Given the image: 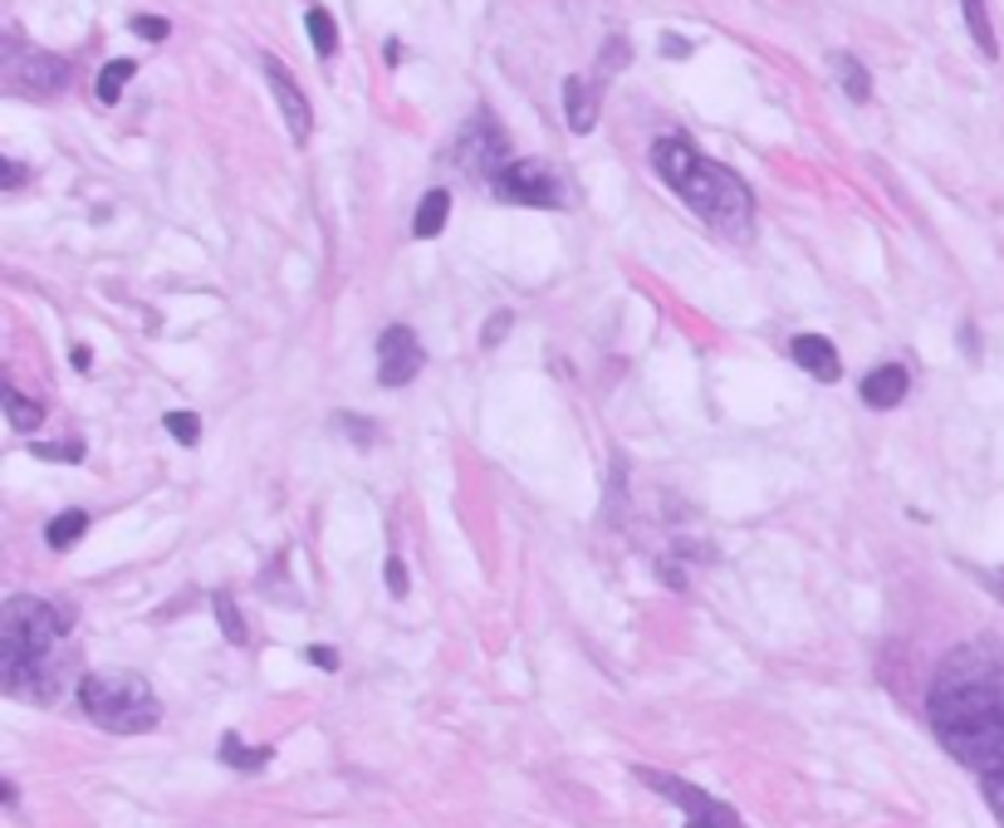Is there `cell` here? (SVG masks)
Listing matches in <instances>:
<instances>
[{
  "label": "cell",
  "mask_w": 1004,
  "mask_h": 828,
  "mask_svg": "<svg viewBox=\"0 0 1004 828\" xmlns=\"http://www.w3.org/2000/svg\"><path fill=\"white\" fill-rule=\"evenodd\" d=\"M652 168L657 176L671 186L706 226L726 231V235H750V221H754V196L750 186L740 182L730 168L720 162L701 158L687 138H657L652 143Z\"/></svg>",
  "instance_id": "6da1fadb"
},
{
  "label": "cell",
  "mask_w": 1004,
  "mask_h": 828,
  "mask_svg": "<svg viewBox=\"0 0 1004 828\" xmlns=\"http://www.w3.org/2000/svg\"><path fill=\"white\" fill-rule=\"evenodd\" d=\"M69 628H74V618H69L64 603H50L40 594L6 598V608H0V681L10 696L59 653Z\"/></svg>",
  "instance_id": "7a4b0ae2"
},
{
  "label": "cell",
  "mask_w": 1004,
  "mask_h": 828,
  "mask_svg": "<svg viewBox=\"0 0 1004 828\" xmlns=\"http://www.w3.org/2000/svg\"><path fill=\"white\" fill-rule=\"evenodd\" d=\"M79 706L93 726L113 736H148L162 720V701L138 672H89L79 681Z\"/></svg>",
  "instance_id": "3957f363"
},
{
  "label": "cell",
  "mask_w": 1004,
  "mask_h": 828,
  "mask_svg": "<svg viewBox=\"0 0 1004 828\" xmlns=\"http://www.w3.org/2000/svg\"><path fill=\"white\" fill-rule=\"evenodd\" d=\"M490 192L500 196V201H510V206H564V182H559V172L549 168V162H539V158H515V162H505L500 168V176L490 182Z\"/></svg>",
  "instance_id": "277c9868"
},
{
  "label": "cell",
  "mask_w": 1004,
  "mask_h": 828,
  "mask_svg": "<svg viewBox=\"0 0 1004 828\" xmlns=\"http://www.w3.org/2000/svg\"><path fill=\"white\" fill-rule=\"evenodd\" d=\"M941 745H946L965 770H975L985 779L1004 775V706H1000V711H990V716H980V720H971V726H961V730H946Z\"/></svg>",
  "instance_id": "5b68a950"
},
{
  "label": "cell",
  "mask_w": 1004,
  "mask_h": 828,
  "mask_svg": "<svg viewBox=\"0 0 1004 828\" xmlns=\"http://www.w3.org/2000/svg\"><path fill=\"white\" fill-rule=\"evenodd\" d=\"M931 686H1004V643L975 637V643L951 647Z\"/></svg>",
  "instance_id": "8992f818"
},
{
  "label": "cell",
  "mask_w": 1004,
  "mask_h": 828,
  "mask_svg": "<svg viewBox=\"0 0 1004 828\" xmlns=\"http://www.w3.org/2000/svg\"><path fill=\"white\" fill-rule=\"evenodd\" d=\"M69 84V64L44 50H20V40H6V89L30 93V99H50Z\"/></svg>",
  "instance_id": "52a82bcc"
},
{
  "label": "cell",
  "mask_w": 1004,
  "mask_h": 828,
  "mask_svg": "<svg viewBox=\"0 0 1004 828\" xmlns=\"http://www.w3.org/2000/svg\"><path fill=\"white\" fill-rule=\"evenodd\" d=\"M505 162H510V152H505L500 123H495L486 109L470 113V123H460V133H456V168H466V172H476V176H486V182H495Z\"/></svg>",
  "instance_id": "ba28073f"
},
{
  "label": "cell",
  "mask_w": 1004,
  "mask_h": 828,
  "mask_svg": "<svg viewBox=\"0 0 1004 828\" xmlns=\"http://www.w3.org/2000/svg\"><path fill=\"white\" fill-rule=\"evenodd\" d=\"M422 363H427V353H422V343H417V334H412L407 324L383 329V339H377V383H383V387H407L412 377L422 373Z\"/></svg>",
  "instance_id": "9c48e42d"
},
{
  "label": "cell",
  "mask_w": 1004,
  "mask_h": 828,
  "mask_svg": "<svg viewBox=\"0 0 1004 828\" xmlns=\"http://www.w3.org/2000/svg\"><path fill=\"white\" fill-rule=\"evenodd\" d=\"M265 79H270V89H275V103H280V118H285L290 138H294V143H310L314 109H310V99H304V89L294 84V74L280 64L275 54H265Z\"/></svg>",
  "instance_id": "30bf717a"
},
{
  "label": "cell",
  "mask_w": 1004,
  "mask_h": 828,
  "mask_svg": "<svg viewBox=\"0 0 1004 828\" xmlns=\"http://www.w3.org/2000/svg\"><path fill=\"white\" fill-rule=\"evenodd\" d=\"M637 779H642L652 795H661V799H671L677 809H687L691 819L696 814H711L720 799H711L706 789H696V785H687V779H677V775H661V770H652V765H637Z\"/></svg>",
  "instance_id": "8fae6325"
},
{
  "label": "cell",
  "mask_w": 1004,
  "mask_h": 828,
  "mask_svg": "<svg viewBox=\"0 0 1004 828\" xmlns=\"http://www.w3.org/2000/svg\"><path fill=\"white\" fill-rule=\"evenodd\" d=\"M912 393V373L902 368V363H878L868 377H862V402H868L872 412H892L902 407V397Z\"/></svg>",
  "instance_id": "7c38bea8"
},
{
  "label": "cell",
  "mask_w": 1004,
  "mask_h": 828,
  "mask_svg": "<svg viewBox=\"0 0 1004 828\" xmlns=\"http://www.w3.org/2000/svg\"><path fill=\"white\" fill-rule=\"evenodd\" d=\"M789 353H794L799 368L809 377H819V383H838V377H843V359H838V349L823 334H799L789 343Z\"/></svg>",
  "instance_id": "4fadbf2b"
},
{
  "label": "cell",
  "mask_w": 1004,
  "mask_h": 828,
  "mask_svg": "<svg viewBox=\"0 0 1004 828\" xmlns=\"http://www.w3.org/2000/svg\"><path fill=\"white\" fill-rule=\"evenodd\" d=\"M598 89H602V79L588 84L584 74H574L569 84H564V109H569V128H574V133H594V123H598Z\"/></svg>",
  "instance_id": "5bb4252c"
},
{
  "label": "cell",
  "mask_w": 1004,
  "mask_h": 828,
  "mask_svg": "<svg viewBox=\"0 0 1004 828\" xmlns=\"http://www.w3.org/2000/svg\"><path fill=\"white\" fill-rule=\"evenodd\" d=\"M446 216H452V192H446V186H432V192L417 201V216H412V235L432 241V235H442Z\"/></svg>",
  "instance_id": "9a60e30c"
},
{
  "label": "cell",
  "mask_w": 1004,
  "mask_h": 828,
  "mask_svg": "<svg viewBox=\"0 0 1004 828\" xmlns=\"http://www.w3.org/2000/svg\"><path fill=\"white\" fill-rule=\"evenodd\" d=\"M216 755H221V765H231V770H241V775H260V770L270 765V755H275V750H270V745H245V740L231 730V736L221 740V750H216Z\"/></svg>",
  "instance_id": "2e32d148"
},
{
  "label": "cell",
  "mask_w": 1004,
  "mask_h": 828,
  "mask_svg": "<svg viewBox=\"0 0 1004 828\" xmlns=\"http://www.w3.org/2000/svg\"><path fill=\"white\" fill-rule=\"evenodd\" d=\"M829 64H833L838 84H843V93H848V99H853V103H868V99H872V74H868V69L858 64L853 54H843V50H838V54L829 59Z\"/></svg>",
  "instance_id": "e0dca14e"
},
{
  "label": "cell",
  "mask_w": 1004,
  "mask_h": 828,
  "mask_svg": "<svg viewBox=\"0 0 1004 828\" xmlns=\"http://www.w3.org/2000/svg\"><path fill=\"white\" fill-rule=\"evenodd\" d=\"M304 30H310V44H314L318 59H334L338 54V26H334V16H328L324 6L304 10Z\"/></svg>",
  "instance_id": "ac0fdd59"
},
{
  "label": "cell",
  "mask_w": 1004,
  "mask_h": 828,
  "mask_svg": "<svg viewBox=\"0 0 1004 828\" xmlns=\"http://www.w3.org/2000/svg\"><path fill=\"white\" fill-rule=\"evenodd\" d=\"M84 529H89V515L84 511H59L50 525H44V544H50V549H74Z\"/></svg>",
  "instance_id": "d6986e66"
},
{
  "label": "cell",
  "mask_w": 1004,
  "mask_h": 828,
  "mask_svg": "<svg viewBox=\"0 0 1004 828\" xmlns=\"http://www.w3.org/2000/svg\"><path fill=\"white\" fill-rule=\"evenodd\" d=\"M138 74V59H109L99 74V84H93V93H99V103H118L128 89V79Z\"/></svg>",
  "instance_id": "ffe728a7"
},
{
  "label": "cell",
  "mask_w": 1004,
  "mask_h": 828,
  "mask_svg": "<svg viewBox=\"0 0 1004 828\" xmlns=\"http://www.w3.org/2000/svg\"><path fill=\"white\" fill-rule=\"evenodd\" d=\"M961 10H965V30H971V40L980 44V54H985V59H995V54H1000V44H995V30H990V10H985V0H961Z\"/></svg>",
  "instance_id": "44dd1931"
},
{
  "label": "cell",
  "mask_w": 1004,
  "mask_h": 828,
  "mask_svg": "<svg viewBox=\"0 0 1004 828\" xmlns=\"http://www.w3.org/2000/svg\"><path fill=\"white\" fill-rule=\"evenodd\" d=\"M211 608H216V623H221V637L226 643H235V647H245V618H241V608H235V598L226 594V588H216V598H211Z\"/></svg>",
  "instance_id": "7402d4cb"
},
{
  "label": "cell",
  "mask_w": 1004,
  "mask_h": 828,
  "mask_svg": "<svg viewBox=\"0 0 1004 828\" xmlns=\"http://www.w3.org/2000/svg\"><path fill=\"white\" fill-rule=\"evenodd\" d=\"M6 412H10V427H16V432H34L44 422L40 402H30L20 387H10V383H6Z\"/></svg>",
  "instance_id": "603a6c76"
},
{
  "label": "cell",
  "mask_w": 1004,
  "mask_h": 828,
  "mask_svg": "<svg viewBox=\"0 0 1004 828\" xmlns=\"http://www.w3.org/2000/svg\"><path fill=\"white\" fill-rule=\"evenodd\" d=\"M334 432L344 436V442H353V446H358V452H368V446L377 442V427H373V422H363V417H348V412H338V417H334Z\"/></svg>",
  "instance_id": "cb8c5ba5"
},
{
  "label": "cell",
  "mask_w": 1004,
  "mask_h": 828,
  "mask_svg": "<svg viewBox=\"0 0 1004 828\" xmlns=\"http://www.w3.org/2000/svg\"><path fill=\"white\" fill-rule=\"evenodd\" d=\"M628 59H632V44L622 40V34H612V40L602 44V54H598V79H612L622 64H628Z\"/></svg>",
  "instance_id": "d4e9b609"
},
{
  "label": "cell",
  "mask_w": 1004,
  "mask_h": 828,
  "mask_svg": "<svg viewBox=\"0 0 1004 828\" xmlns=\"http://www.w3.org/2000/svg\"><path fill=\"white\" fill-rule=\"evenodd\" d=\"M162 427H168L182 446H196V442H201V422H196V412H168V417H162Z\"/></svg>",
  "instance_id": "484cf974"
},
{
  "label": "cell",
  "mask_w": 1004,
  "mask_h": 828,
  "mask_svg": "<svg viewBox=\"0 0 1004 828\" xmlns=\"http://www.w3.org/2000/svg\"><path fill=\"white\" fill-rule=\"evenodd\" d=\"M687 828H746V824L736 819V809H730V804H716L711 814H696Z\"/></svg>",
  "instance_id": "4316f807"
},
{
  "label": "cell",
  "mask_w": 1004,
  "mask_h": 828,
  "mask_svg": "<svg viewBox=\"0 0 1004 828\" xmlns=\"http://www.w3.org/2000/svg\"><path fill=\"white\" fill-rule=\"evenodd\" d=\"M168 30L172 26L162 16H133V34H138V40H168Z\"/></svg>",
  "instance_id": "83f0119b"
},
{
  "label": "cell",
  "mask_w": 1004,
  "mask_h": 828,
  "mask_svg": "<svg viewBox=\"0 0 1004 828\" xmlns=\"http://www.w3.org/2000/svg\"><path fill=\"white\" fill-rule=\"evenodd\" d=\"M510 324H515V314H510V310H495V314H490V324H486V334H480V343H486V349H495V343H500L505 334H510Z\"/></svg>",
  "instance_id": "f1b7e54d"
},
{
  "label": "cell",
  "mask_w": 1004,
  "mask_h": 828,
  "mask_svg": "<svg viewBox=\"0 0 1004 828\" xmlns=\"http://www.w3.org/2000/svg\"><path fill=\"white\" fill-rule=\"evenodd\" d=\"M383 578H387V594H393V598H407V569H402V559H387V564H383Z\"/></svg>",
  "instance_id": "f546056e"
},
{
  "label": "cell",
  "mask_w": 1004,
  "mask_h": 828,
  "mask_svg": "<svg viewBox=\"0 0 1004 828\" xmlns=\"http://www.w3.org/2000/svg\"><path fill=\"white\" fill-rule=\"evenodd\" d=\"M34 456H44V461H84V446H34Z\"/></svg>",
  "instance_id": "4dcf8cb0"
},
{
  "label": "cell",
  "mask_w": 1004,
  "mask_h": 828,
  "mask_svg": "<svg viewBox=\"0 0 1004 828\" xmlns=\"http://www.w3.org/2000/svg\"><path fill=\"white\" fill-rule=\"evenodd\" d=\"M304 657H310V662H318V667H324V672H338V653H334V647H324V643H318V647H310V653H304Z\"/></svg>",
  "instance_id": "1f68e13d"
},
{
  "label": "cell",
  "mask_w": 1004,
  "mask_h": 828,
  "mask_svg": "<svg viewBox=\"0 0 1004 828\" xmlns=\"http://www.w3.org/2000/svg\"><path fill=\"white\" fill-rule=\"evenodd\" d=\"M661 54L687 59V54H691V40H681V34H661Z\"/></svg>",
  "instance_id": "d6a6232c"
},
{
  "label": "cell",
  "mask_w": 1004,
  "mask_h": 828,
  "mask_svg": "<svg viewBox=\"0 0 1004 828\" xmlns=\"http://www.w3.org/2000/svg\"><path fill=\"white\" fill-rule=\"evenodd\" d=\"M0 172H6V186H20V176H26V168H20V162H0Z\"/></svg>",
  "instance_id": "836d02e7"
},
{
  "label": "cell",
  "mask_w": 1004,
  "mask_h": 828,
  "mask_svg": "<svg viewBox=\"0 0 1004 828\" xmlns=\"http://www.w3.org/2000/svg\"><path fill=\"white\" fill-rule=\"evenodd\" d=\"M69 363H74V368H79V373H84V368H89V363H93V353H89V349H74V353H69Z\"/></svg>",
  "instance_id": "e575fe53"
},
{
  "label": "cell",
  "mask_w": 1004,
  "mask_h": 828,
  "mask_svg": "<svg viewBox=\"0 0 1004 828\" xmlns=\"http://www.w3.org/2000/svg\"><path fill=\"white\" fill-rule=\"evenodd\" d=\"M990 588H995V594L1004 598V569H1000V574H990Z\"/></svg>",
  "instance_id": "d590c367"
}]
</instances>
